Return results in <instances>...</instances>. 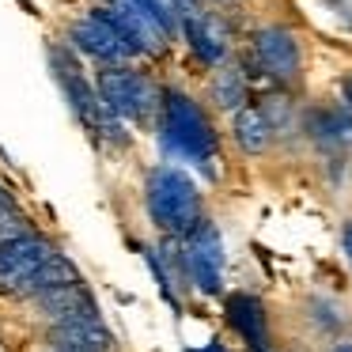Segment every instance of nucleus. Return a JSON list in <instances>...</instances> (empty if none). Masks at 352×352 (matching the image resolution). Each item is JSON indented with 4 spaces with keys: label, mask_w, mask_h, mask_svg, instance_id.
<instances>
[{
    "label": "nucleus",
    "mask_w": 352,
    "mask_h": 352,
    "mask_svg": "<svg viewBox=\"0 0 352 352\" xmlns=\"http://www.w3.org/2000/svg\"><path fill=\"white\" fill-rule=\"evenodd\" d=\"M46 57H50V72H54L57 87H61L65 102H69V110H72V118H76L80 129L87 133V140H91L95 148H107V152H129L133 148L129 125L102 107L99 91H95V80L84 72V61H80L65 42H50Z\"/></svg>",
    "instance_id": "obj_1"
},
{
    "label": "nucleus",
    "mask_w": 352,
    "mask_h": 352,
    "mask_svg": "<svg viewBox=\"0 0 352 352\" xmlns=\"http://www.w3.org/2000/svg\"><path fill=\"white\" fill-rule=\"evenodd\" d=\"M155 140L178 163H193L201 175L216 178L220 163V133H216L208 110L182 87H163L160 118H155Z\"/></svg>",
    "instance_id": "obj_2"
},
{
    "label": "nucleus",
    "mask_w": 352,
    "mask_h": 352,
    "mask_svg": "<svg viewBox=\"0 0 352 352\" xmlns=\"http://www.w3.org/2000/svg\"><path fill=\"white\" fill-rule=\"evenodd\" d=\"M144 208L163 239H182L205 220L197 182L175 163H155L144 175Z\"/></svg>",
    "instance_id": "obj_3"
},
{
    "label": "nucleus",
    "mask_w": 352,
    "mask_h": 352,
    "mask_svg": "<svg viewBox=\"0 0 352 352\" xmlns=\"http://www.w3.org/2000/svg\"><path fill=\"white\" fill-rule=\"evenodd\" d=\"M95 91H99L102 107L125 125L137 129H152L160 118L163 87L137 65H114V69H95Z\"/></svg>",
    "instance_id": "obj_4"
},
{
    "label": "nucleus",
    "mask_w": 352,
    "mask_h": 352,
    "mask_svg": "<svg viewBox=\"0 0 352 352\" xmlns=\"http://www.w3.org/2000/svg\"><path fill=\"white\" fill-rule=\"evenodd\" d=\"M246 46V76L269 80V87H296L303 80V42L284 23H261L250 31Z\"/></svg>",
    "instance_id": "obj_5"
},
{
    "label": "nucleus",
    "mask_w": 352,
    "mask_h": 352,
    "mask_svg": "<svg viewBox=\"0 0 352 352\" xmlns=\"http://www.w3.org/2000/svg\"><path fill=\"white\" fill-rule=\"evenodd\" d=\"M178 38H182L186 54L201 65V69H223L235 50V19L216 12L212 4L193 16L178 19Z\"/></svg>",
    "instance_id": "obj_6"
},
{
    "label": "nucleus",
    "mask_w": 352,
    "mask_h": 352,
    "mask_svg": "<svg viewBox=\"0 0 352 352\" xmlns=\"http://www.w3.org/2000/svg\"><path fill=\"white\" fill-rule=\"evenodd\" d=\"M65 46L80 57V61H95L99 69H114V65H133V50L122 42V34L107 23L99 8H87L65 27Z\"/></svg>",
    "instance_id": "obj_7"
},
{
    "label": "nucleus",
    "mask_w": 352,
    "mask_h": 352,
    "mask_svg": "<svg viewBox=\"0 0 352 352\" xmlns=\"http://www.w3.org/2000/svg\"><path fill=\"white\" fill-rule=\"evenodd\" d=\"M182 246L186 280L205 296H220L223 288V235L212 220H201L190 235L178 239Z\"/></svg>",
    "instance_id": "obj_8"
},
{
    "label": "nucleus",
    "mask_w": 352,
    "mask_h": 352,
    "mask_svg": "<svg viewBox=\"0 0 352 352\" xmlns=\"http://www.w3.org/2000/svg\"><path fill=\"white\" fill-rule=\"evenodd\" d=\"M95 8L107 16V23L114 27L118 34H122V42L133 50L137 61L140 57H148V61L167 57V50L175 46V42L167 38V31H163L148 12H140L133 0H102V4H95Z\"/></svg>",
    "instance_id": "obj_9"
},
{
    "label": "nucleus",
    "mask_w": 352,
    "mask_h": 352,
    "mask_svg": "<svg viewBox=\"0 0 352 352\" xmlns=\"http://www.w3.org/2000/svg\"><path fill=\"white\" fill-rule=\"evenodd\" d=\"M54 250L57 246L50 239H42L38 231H27V235L0 243V296L19 299V292L31 284V276L46 265Z\"/></svg>",
    "instance_id": "obj_10"
},
{
    "label": "nucleus",
    "mask_w": 352,
    "mask_h": 352,
    "mask_svg": "<svg viewBox=\"0 0 352 352\" xmlns=\"http://www.w3.org/2000/svg\"><path fill=\"white\" fill-rule=\"evenodd\" d=\"M46 344L50 349H84V352H118L114 329L102 322L99 311L72 314L65 322L46 326Z\"/></svg>",
    "instance_id": "obj_11"
},
{
    "label": "nucleus",
    "mask_w": 352,
    "mask_h": 352,
    "mask_svg": "<svg viewBox=\"0 0 352 352\" xmlns=\"http://www.w3.org/2000/svg\"><path fill=\"white\" fill-rule=\"evenodd\" d=\"M223 311H228L231 329L250 344V352H269V314H265V303L258 296H250V292H231Z\"/></svg>",
    "instance_id": "obj_12"
},
{
    "label": "nucleus",
    "mask_w": 352,
    "mask_h": 352,
    "mask_svg": "<svg viewBox=\"0 0 352 352\" xmlns=\"http://www.w3.org/2000/svg\"><path fill=\"white\" fill-rule=\"evenodd\" d=\"M231 140L239 144V152L261 155V152H269V148H273L276 129H273V122L265 118V110H261L258 102H246L243 110H235V114H231Z\"/></svg>",
    "instance_id": "obj_13"
},
{
    "label": "nucleus",
    "mask_w": 352,
    "mask_h": 352,
    "mask_svg": "<svg viewBox=\"0 0 352 352\" xmlns=\"http://www.w3.org/2000/svg\"><path fill=\"white\" fill-rule=\"evenodd\" d=\"M31 303H34V311L46 318V326H54V322H65V318H72V314L99 311L84 280H80V284H65V288H54V292H42V296L31 299Z\"/></svg>",
    "instance_id": "obj_14"
},
{
    "label": "nucleus",
    "mask_w": 352,
    "mask_h": 352,
    "mask_svg": "<svg viewBox=\"0 0 352 352\" xmlns=\"http://www.w3.org/2000/svg\"><path fill=\"white\" fill-rule=\"evenodd\" d=\"M311 140L326 148H349L352 144V110L349 107H318L307 114Z\"/></svg>",
    "instance_id": "obj_15"
},
{
    "label": "nucleus",
    "mask_w": 352,
    "mask_h": 352,
    "mask_svg": "<svg viewBox=\"0 0 352 352\" xmlns=\"http://www.w3.org/2000/svg\"><path fill=\"white\" fill-rule=\"evenodd\" d=\"M208 95H212L216 110H228V114L243 110L246 99H250V76H246V69L235 65V61H228L223 69H216L212 84H208Z\"/></svg>",
    "instance_id": "obj_16"
},
{
    "label": "nucleus",
    "mask_w": 352,
    "mask_h": 352,
    "mask_svg": "<svg viewBox=\"0 0 352 352\" xmlns=\"http://www.w3.org/2000/svg\"><path fill=\"white\" fill-rule=\"evenodd\" d=\"M84 276H80V269H76V261L69 258V254H61V250H54L50 254V261L38 269V273L31 276V284H27L23 292H19V299H34V296H42V292H54V288H65V284H80Z\"/></svg>",
    "instance_id": "obj_17"
},
{
    "label": "nucleus",
    "mask_w": 352,
    "mask_h": 352,
    "mask_svg": "<svg viewBox=\"0 0 352 352\" xmlns=\"http://www.w3.org/2000/svg\"><path fill=\"white\" fill-rule=\"evenodd\" d=\"M31 231V220L23 216V208L16 205L8 190H0V243H8L16 235H27Z\"/></svg>",
    "instance_id": "obj_18"
},
{
    "label": "nucleus",
    "mask_w": 352,
    "mask_h": 352,
    "mask_svg": "<svg viewBox=\"0 0 352 352\" xmlns=\"http://www.w3.org/2000/svg\"><path fill=\"white\" fill-rule=\"evenodd\" d=\"M144 265L152 269L155 284H160V296L167 299L175 311H182V303H178V296H175V276L167 273V265H163V258H160V250H155V246H144Z\"/></svg>",
    "instance_id": "obj_19"
},
{
    "label": "nucleus",
    "mask_w": 352,
    "mask_h": 352,
    "mask_svg": "<svg viewBox=\"0 0 352 352\" xmlns=\"http://www.w3.org/2000/svg\"><path fill=\"white\" fill-rule=\"evenodd\" d=\"M140 12H148V16L155 19V23L167 31V38L175 42L178 38V12H175V0H133Z\"/></svg>",
    "instance_id": "obj_20"
},
{
    "label": "nucleus",
    "mask_w": 352,
    "mask_h": 352,
    "mask_svg": "<svg viewBox=\"0 0 352 352\" xmlns=\"http://www.w3.org/2000/svg\"><path fill=\"white\" fill-rule=\"evenodd\" d=\"M216 12H223V16H235L239 8H243V0H208Z\"/></svg>",
    "instance_id": "obj_21"
},
{
    "label": "nucleus",
    "mask_w": 352,
    "mask_h": 352,
    "mask_svg": "<svg viewBox=\"0 0 352 352\" xmlns=\"http://www.w3.org/2000/svg\"><path fill=\"white\" fill-rule=\"evenodd\" d=\"M341 250L349 254V261H352V220L341 228Z\"/></svg>",
    "instance_id": "obj_22"
},
{
    "label": "nucleus",
    "mask_w": 352,
    "mask_h": 352,
    "mask_svg": "<svg viewBox=\"0 0 352 352\" xmlns=\"http://www.w3.org/2000/svg\"><path fill=\"white\" fill-rule=\"evenodd\" d=\"M341 95H344V107L352 110V76H344V80H341Z\"/></svg>",
    "instance_id": "obj_23"
},
{
    "label": "nucleus",
    "mask_w": 352,
    "mask_h": 352,
    "mask_svg": "<svg viewBox=\"0 0 352 352\" xmlns=\"http://www.w3.org/2000/svg\"><path fill=\"white\" fill-rule=\"evenodd\" d=\"M190 352H228V349H223V344H220V341H208V344H205V349H190Z\"/></svg>",
    "instance_id": "obj_24"
},
{
    "label": "nucleus",
    "mask_w": 352,
    "mask_h": 352,
    "mask_svg": "<svg viewBox=\"0 0 352 352\" xmlns=\"http://www.w3.org/2000/svg\"><path fill=\"white\" fill-rule=\"evenodd\" d=\"M46 352H84V349H50L46 344Z\"/></svg>",
    "instance_id": "obj_25"
},
{
    "label": "nucleus",
    "mask_w": 352,
    "mask_h": 352,
    "mask_svg": "<svg viewBox=\"0 0 352 352\" xmlns=\"http://www.w3.org/2000/svg\"><path fill=\"white\" fill-rule=\"evenodd\" d=\"M333 352H352V344H337V349Z\"/></svg>",
    "instance_id": "obj_26"
}]
</instances>
